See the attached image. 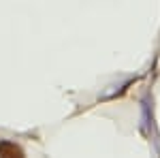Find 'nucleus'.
<instances>
[{"mask_svg": "<svg viewBox=\"0 0 160 158\" xmlns=\"http://www.w3.org/2000/svg\"><path fill=\"white\" fill-rule=\"evenodd\" d=\"M0 156H22V150L15 147L13 143L2 141V143H0Z\"/></svg>", "mask_w": 160, "mask_h": 158, "instance_id": "obj_1", "label": "nucleus"}]
</instances>
